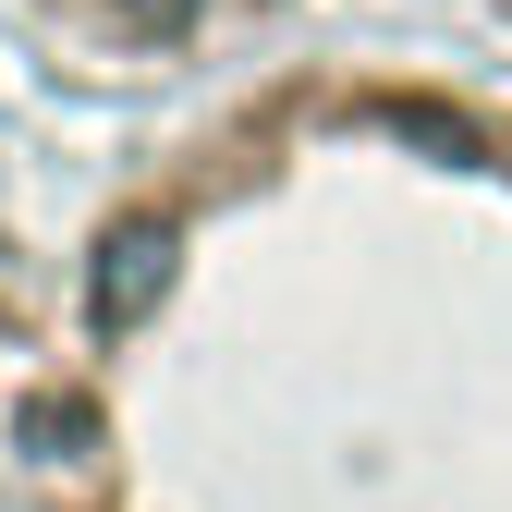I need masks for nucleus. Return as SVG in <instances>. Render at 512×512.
<instances>
[{"label":"nucleus","mask_w":512,"mask_h":512,"mask_svg":"<svg viewBox=\"0 0 512 512\" xmlns=\"http://www.w3.org/2000/svg\"><path fill=\"white\" fill-rule=\"evenodd\" d=\"M135 13H147V25H196V0H135Z\"/></svg>","instance_id":"2"},{"label":"nucleus","mask_w":512,"mask_h":512,"mask_svg":"<svg viewBox=\"0 0 512 512\" xmlns=\"http://www.w3.org/2000/svg\"><path fill=\"white\" fill-rule=\"evenodd\" d=\"M159 256H171V232H147V220H122V232H110V256H98V317H110V330H122V317L147 305Z\"/></svg>","instance_id":"1"}]
</instances>
